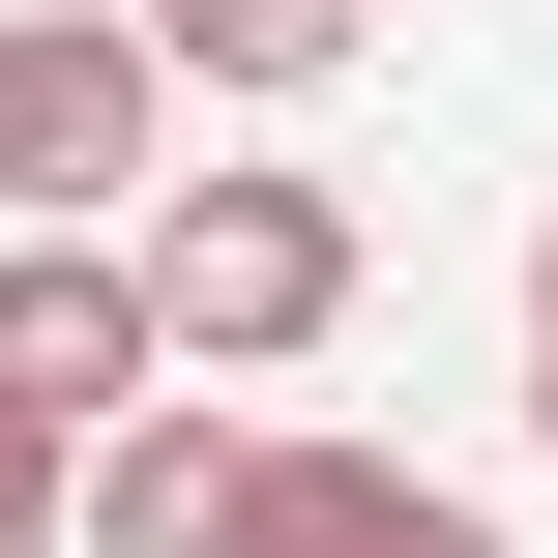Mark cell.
I'll return each mask as SVG.
<instances>
[{"mask_svg":"<svg viewBox=\"0 0 558 558\" xmlns=\"http://www.w3.org/2000/svg\"><path fill=\"white\" fill-rule=\"evenodd\" d=\"M118 265H147V353H177V383H265V353L353 324V206H324V177H147Z\"/></svg>","mask_w":558,"mask_h":558,"instance_id":"obj_1","label":"cell"},{"mask_svg":"<svg viewBox=\"0 0 558 558\" xmlns=\"http://www.w3.org/2000/svg\"><path fill=\"white\" fill-rule=\"evenodd\" d=\"M147 177H177V59H147L118 0H29V29H0V206L88 235V206H147Z\"/></svg>","mask_w":558,"mask_h":558,"instance_id":"obj_2","label":"cell"},{"mask_svg":"<svg viewBox=\"0 0 558 558\" xmlns=\"http://www.w3.org/2000/svg\"><path fill=\"white\" fill-rule=\"evenodd\" d=\"M147 383H177V353H147V265H118V235H29V265H0V412L118 441Z\"/></svg>","mask_w":558,"mask_h":558,"instance_id":"obj_3","label":"cell"},{"mask_svg":"<svg viewBox=\"0 0 558 558\" xmlns=\"http://www.w3.org/2000/svg\"><path fill=\"white\" fill-rule=\"evenodd\" d=\"M235 500H265L235 412H118V441L59 471V530H88V558H235Z\"/></svg>","mask_w":558,"mask_h":558,"instance_id":"obj_4","label":"cell"},{"mask_svg":"<svg viewBox=\"0 0 558 558\" xmlns=\"http://www.w3.org/2000/svg\"><path fill=\"white\" fill-rule=\"evenodd\" d=\"M235 558H500L441 471H383V441H265V500H235Z\"/></svg>","mask_w":558,"mask_h":558,"instance_id":"obj_5","label":"cell"},{"mask_svg":"<svg viewBox=\"0 0 558 558\" xmlns=\"http://www.w3.org/2000/svg\"><path fill=\"white\" fill-rule=\"evenodd\" d=\"M118 29H147L177 88H324V59L383 29V0H118Z\"/></svg>","mask_w":558,"mask_h":558,"instance_id":"obj_6","label":"cell"},{"mask_svg":"<svg viewBox=\"0 0 558 558\" xmlns=\"http://www.w3.org/2000/svg\"><path fill=\"white\" fill-rule=\"evenodd\" d=\"M59 471H88V441H59V412H0V530H59Z\"/></svg>","mask_w":558,"mask_h":558,"instance_id":"obj_7","label":"cell"},{"mask_svg":"<svg viewBox=\"0 0 558 558\" xmlns=\"http://www.w3.org/2000/svg\"><path fill=\"white\" fill-rule=\"evenodd\" d=\"M530 441H558V235H530Z\"/></svg>","mask_w":558,"mask_h":558,"instance_id":"obj_8","label":"cell"},{"mask_svg":"<svg viewBox=\"0 0 558 558\" xmlns=\"http://www.w3.org/2000/svg\"><path fill=\"white\" fill-rule=\"evenodd\" d=\"M0 558H59V530H0Z\"/></svg>","mask_w":558,"mask_h":558,"instance_id":"obj_9","label":"cell"}]
</instances>
